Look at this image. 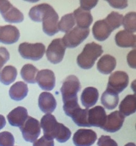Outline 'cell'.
Segmentation results:
<instances>
[{
    "instance_id": "1",
    "label": "cell",
    "mask_w": 136,
    "mask_h": 146,
    "mask_svg": "<svg viewBox=\"0 0 136 146\" xmlns=\"http://www.w3.org/2000/svg\"><path fill=\"white\" fill-rule=\"evenodd\" d=\"M40 127L43 128V135L48 138L54 139L61 143H65L71 136V131L63 123H58L56 117L51 113L45 115L40 121Z\"/></svg>"
},
{
    "instance_id": "2",
    "label": "cell",
    "mask_w": 136,
    "mask_h": 146,
    "mask_svg": "<svg viewBox=\"0 0 136 146\" xmlns=\"http://www.w3.org/2000/svg\"><path fill=\"white\" fill-rule=\"evenodd\" d=\"M102 46L92 42L87 44L77 57V64L81 68L89 70L94 66L97 59L103 54Z\"/></svg>"
},
{
    "instance_id": "3",
    "label": "cell",
    "mask_w": 136,
    "mask_h": 146,
    "mask_svg": "<svg viewBox=\"0 0 136 146\" xmlns=\"http://www.w3.org/2000/svg\"><path fill=\"white\" fill-rule=\"evenodd\" d=\"M63 109L66 115L71 117L78 126L90 127L88 123V108H81L78 102H76L63 105Z\"/></svg>"
},
{
    "instance_id": "4",
    "label": "cell",
    "mask_w": 136,
    "mask_h": 146,
    "mask_svg": "<svg viewBox=\"0 0 136 146\" xmlns=\"http://www.w3.org/2000/svg\"><path fill=\"white\" fill-rule=\"evenodd\" d=\"M81 89L80 80L77 77L74 75L67 77L60 89L63 103L78 98L77 94Z\"/></svg>"
},
{
    "instance_id": "5",
    "label": "cell",
    "mask_w": 136,
    "mask_h": 146,
    "mask_svg": "<svg viewBox=\"0 0 136 146\" xmlns=\"http://www.w3.org/2000/svg\"><path fill=\"white\" fill-rule=\"evenodd\" d=\"M46 47L40 43L32 44L24 42L18 47V52L21 56L25 59L37 61L43 57Z\"/></svg>"
},
{
    "instance_id": "6",
    "label": "cell",
    "mask_w": 136,
    "mask_h": 146,
    "mask_svg": "<svg viewBox=\"0 0 136 146\" xmlns=\"http://www.w3.org/2000/svg\"><path fill=\"white\" fill-rule=\"evenodd\" d=\"M90 29L74 27L64 35L62 39L64 45L68 48H72L79 46L87 38L90 34Z\"/></svg>"
},
{
    "instance_id": "7",
    "label": "cell",
    "mask_w": 136,
    "mask_h": 146,
    "mask_svg": "<svg viewBox=\"0 0 136 146\" xmlns=\"http://www.w3.org/2000/svg\"><path fill=\"white\" fill-rule=\"evenodd\" d=\"M25 140L34 143L40 136L41 133L40 123L38 120L28 116L23 125L20 127Z\"/></svg>"
},
{
    "instance_id": "8",
    "label": "cell",
    "mask_w": 136,
    "mask_h": 146,
    "mask_svg": "<svg viewBox=\"0 0 136 146\" xmlns=\"http://www.w3.org/2000/svg\"><path fill=\"white\" fill-rule=\"evenodd\" d=\"M59 16L51 5L48 8L42 18L43 30L49 36H53L59 32Z\"/></svg>"
},
{
    "instance_id": "9",
    "label": "cell",
    "mask_w": 136,
    "mask_h": 146,
    "mask_svg": "<svg viewBox=\"0 0 136 146\" xmlns=\"http://www.w3.org/2000/svg\"><path fill=\"white\" fill-rule=\"evenodd\" d=\"M0 13L4 20L11 23H18L23 21V14L9 1H0Z\"/></svg>"
},
{
    "instance_id": "10",
    "label": "cell",
    "mask_w": 136,
    "mask_h": 146,
    "mask_svg": "<svg viewBox=\"0 0 136 146\" xmlns=\"http://www.w3.org/2000/svg\"><path fill=\"white\" fill-rule=\"evenodd\" d=\"M66 47L61 38L53 40L46 50V56L50 63L53 64L60 63L65 54Z\"/></svg>"
},
{
    "instance_id": "11",
    "label": "cell",
    "mask_w": 136,
    "mask_h": 146,
    "mask_svg": "<svg viewBox=\"0 0 136 146\" xmlns=\"http://www.w3.org/2000/svg\"><path fill=\"white\" fill-rule=\"evenodd\" d=\"M129 81V76L126 72L116 71L110 75L107 88L120 94L128 86Z\"/></svg>"
},
{
    "instance_id": "12",
    "label": "cell",
    "mask_w": 136,
    "mask_h": 146,
    "mask_svg": "<svg viewBox=\"0 0 136 146\" xmlns=\"http://www.w3.org/2000/svg\"><path fill=\"white\" fill-rule=\"evenodd\" d=\"M96 133L92 129H80L73 135V142L76 146H91L96 141Z\"/></svg>"
},
{
    "instance_id": "13",
    "label": "cell",
    "mask_w": 136,
    "mask_h": 146,
    "mask_svg": "<svg viewBox=\"0 0 136 146\" xmlns=\"http://www.w3.org/2000/svg\"><path fill=\"white\" fill-rule=\"evenodd\" d=\"M125 118L119 111H114L107 116L105 122L101 128L107 132L115 133L122 127Z\"/></svg>"
},
{
    "instance_id": "14",
    "label": "cell",
    "mask_w": 136,
    "mask_h": 146,
    "mask_svg": "<svg viewBox=\"0 0 136 146\" xmlns=\"http://www.w3.org/2000/svg\"><path fill=\"white\" fill-rule=\"evenodd\" d=\"M36 81L42 90L50 91L55 87L56 77L51 70H41L37 74Z\"/></svg>"
},
{
    "instance_id": "15",
    "label": "cell",
    "mask_w": 136,
    "mask_h": 146,
    "mask_svg": "<svg viewBox=\"0 0 136 146\" xmlns=\"http://www.w3.org/2000/svg\"><path fill=\"white\" fill-rule=\"evenodd\" d=\"M20 37V33L16 27L11 25L0 26V42L12 44L17 42Z\"/></svg>"
},
{
    "instance_id": "16",
    "label": "cell",
    "mask_w": 136,
    "mask_h": 146,
    "mask_svg": "<svg viewBox=\"0 0 136 146\" xmlns=\"http://www.w3.org/2000/svg\"><path fill=\"white\" fill-rule=\"evenodd\" d=\"M106 113L103 107L96 106L89 110L88 123L90 127L101 128L106 120Z\"/></svg>"
},
{
    "instance_id": "17",
    "label": "cell",
    "mask_w": 136,
    "mask_h": 146,
    "mask_svg": "<svg viewBox=\"0 0 136 146\" xmlns=\"http://www.w3.org/2000/svg\"><path fill=\"white\" fill-rule=\"evenodd\" d=\"M28 112L26 108L22 106H18L12 110L9 113L7 118L11 126L20 127L28 118Z\"/></svg>"
},
{
    "instance_id": "18",
    "label": "cell",
    "mask_w": 136,
    "mask_h": 146,
    "mask_svg": "<svg viewBox=\"0 0 136 146\" xmlns=\"http://www.w3.org/2000/svg\"><path fill=\"white\" fill-rule=\"evenodd\" d=\"M38 106L43 113H50L56 108V100L51 93L43 92L39 96Z\"/></svg>"
},
{
    "instance_id": "19",
    "label": "cell",
    "mask_w": 136,
    "mask_h": 146,
    "mask_svg": "<svg viewBox=\"0 0 136 146\" xmlns=\"http://www.w3.org/2000/svg\"><path fill=\"white\" fill-rule=\"evenodd\" d=\"M112 32L104 20L96 21L92 28L93 36L100 42H103L107 39Z\"/></svg>"
},
{
    "instance_id": "20",
    "label": "cell",
    "mask_w": 136,
    "mask_h": 146,
    "mask_svg": "<svg viewBox=\"0 0 136 146\" xmlns=\"http://www.w3.org/2000/svg\"><path fill=\"white\" fill-rule=\"evenodd\" d=\"M136 35L122 30L116 34L115 40L118 46L123 48L136 47Z\"/></svg>"
},
{
    "instance_id": "21",
    "label": "cell",
    "mask_w": 136,
    "mask_h": 146,
    "mask_svg": "<svg viewBox=\"0 0 136 146\" xmlns=\"http://www.w3.org/2000/svg\"><path fill=\"white\" fill-rule=\"evenodd\" d=\"M99 97V93L96 88L89 87L83 90L81 95V100L83 106L89 108L96 104Z\"/></svg>"
},
{
    "instance_id": "22",
    "label": "cell",
    "mask_w": 136,
    "mask_h": 146,
    "mask_svg": "<svg viewBox=\"0 0 136 146\" xmlns=\"http://www.w3.org/2000/svg\"><path fill=\"white\" fill-rule=\"evenodd\" d=\"M77 27L81 29H89L93 22V17L90 11L79 7L73 12Z\"/></svg>"
},
{
    "instance_id": "23",
    "label": "cell",
    "mask_w": 136,
    "mask_h": 146,
    "mask_svg": "<svg viewBox=\"0 0 136 146\" xmlns=\"http://www.w3.org/2000/svg\"><path fill=\"white\" fill-rule=\"evenodd\" d=\"M116 60L110 55H105L102 57L97 64V68L100 73L108 75L112 72L116 66Z\"/></svg>"
},
{
    "instance_id": "24",
    "label": "cell",
    "mask_w": 136,
    "mask_h": 146,
    "mask_svg": "<svg viewBox=\"0 0 136 146\" xmlns=\"http://www.w3.org/2000/svg\"><path fill=\"white\" fill-rule=\"evenodd\" d=\"M120 112L124 116H128L136 112V94L127 95L119 106Z\"/></svg>"
},
{
    "instance_id": "25",
    "label": "cell",
    "mask_w": 136,
    "mask_h": 146,
    "mask_svg": "<svg viewBox=\"0 0 136 146\" xmlns=\"http://www.w3.org/2000/svg\"><path fill=\"white\" fill-rule=\"evenodd\" d=\"M28 88L26 83L23 82H17L11 87L9 95L11 98L15 101H20L27 96Z\"/></svg>"
},
{
    "instance_id": "26",
    "label": "cell",
    "mask_w": 136,
    "mask_h": 146,
    "mask_svg": "<svg viewBox=\"0 0 136 146\" xmlns=\"http://www.w3.org/2000/svg\"><path fill=\"white\" fill-rule=\"evenodd\" d=\"M118 94L107 88L101 96V103L106 109L112 110L116 108L119 103Z\"/></svg>"
},
{
    "instance_id": "27",
    "label": "cell",
    "mask_w": 136,
    "mask_h": 146,
    "mask_svg": "<svg viewBox=\"0 0 136 146\" xmlns=\"http://www.w3.org/2000/svg\"><path fill=\"white\" fill-rule=\"evenodd\" d=\"M17 75V71L15 67L7 66L0 71V82L4 85H9L15 80Z\"/></svg>"
},
{
    "instance_id": "28",
    "label": "cell",
    "mask_w": 136,
    "mask_h": 146,
    "mask_svg": "<svg viewBox=\"0 0 136 146\" xmlns=\"http://www.w3.org/2000/svg\"><path fill=\"white\" fill-rule=\"evenodd\" d=\"M39 70L32 64H28L24 66L20 70V75L26 82L30 84L36 83V77Z\"/></svg>"
},
{
    "instance_id": "29",
    "label": "cell",
    "mask_w": 136,
    "mask_h": 146,
    "mask_svg": "<svg viewBox=\"0 0 136 146\" xmlns=\"http://www.w3.org/2000/svg\"><path fill=\"white\" fill-rule=\"evenodd\" d=\"M49 6L50 5L48 4L43 3L37 5L31 8L28 14L30 19L37 22H42L43 14Z\"/></svg>"
},
{
    "instance_id": "30",
    "label": "cell",
    "mask_w": 136,
    "mask_h": 146,
    "mask_svg": "<svg viewBox=\"0 0 136 146\" xmlns=\"http://www.w3.org/2000/svg\"><path fill=\"white\" fill-rule=\"evenodd\" d=\"M75 24L76 20L73 14H68L61 17L59 23H58V29L62 32L67 33L72 29Z\"/></svg>"
},
{
    "instance_id": "31",
    "label": "cell",
    "mask_w": 136,
    "mask_h": 146,
    "mask_svg": "<svg viewBox=\"0 0 136 146\" xmlns=\"http://www.w3.org/2000/svg\"><path fill=\"white\" fill-rule=\"evenodd\" d=\"M123 18V15L114 11L108 15L104 20L110 27V29L113 31L119 28L122 25Z\"/></svg>"
},
{
    "instance_id": "32",
    "label": "cell",
    "mask_w": 136,
    "mask_h": 146,
    "mask_svg": "<svg viewBox=\"0 0 136 146\" xmlns=\"http://www.w3.org/2000/svg\"><path fill=\"white\" fill-rule=\"evenodd\" d=\"M136 14L134 12L127 14L123 18V25L125 31L135 33L136 31Z\"/></svg>"
},
{
    "instance_id": "33",
    "label": "cell",
    "mask_w": 136,
    "mask_h": 146,
    "mask_svg": "<svg viewBox=\"0 0 136 146\" xmlns=\"http://www.w3.org/2000/svg\"><path fill=\"white\" fill-rule=\"evenodd\" d=\"M15 139L13 135L9 131L0 133V146H14Z\"/></svg>"
},
{
    "instance_id": "34",
    "label": "cell",
    "mask_w": 136,
    "mask_h": 146,
    "mask_svg": "<svg viewBox=\"0 0 136 146\" xmlns=\"http://www.w3.org/2000/svg\"><path fill=\"white\" fill-rule=\"evenodd\" d=\"M98 146H118L116 141L113 139L110 136H102L98 140Z\"/></svg>"
},
{
    "instance_id": "35",
    "label": "cell",
    "mask_w": 136,
    "mask_h": 146,
    "mask_svg": "<svg viewBox=\"0 0 136 146\" xmlns=\"http://www.w3.org/2000/svg\"><path fill=\"white\" fill-rule=\"evenodd\" d=\"M33 146H55L54 140L43 135L40 139L34 141Z\"/></svg>"
},
{
    "instance_id": "36",
    "label": "cell",
    "mask_w": 136,
    "mask_h": 146,
    "mask_svg": "<svg viewBox=\"0 0 136 146\" xmlns=\"http://www.w3.org/2000/svg\"><path fill=\"white\" fill-rule=\"evenodd\" d=\"M10 53L6 48L0 47V70L10 59Z\"/></svg>"
},
{
    "instance_id": "37",
    "label": "cell",
    "mask_w": 136,
    "mask_h": 146,
    "mask_svg": "<svg viewBox=\"0 0 136 146\" xmlns=\"http://www.w3.org/2000/svg\"><path fill=\"white\" fill-rule=\"evenodd\" d=\"M107 2L114 9H124L128 7L127 1H107Z\"/></svg>"
},
{
    "instance_id": "38",
    "label": "cell",
    "mask_w": 136,
    "mask_h": 146,
    "mask_svg": "<svg viewBox=\"0 0 136 146\" xmlns=\"http://www.w3.org/2000/svg\"><path fill=\"white\" fill-rule=\"evenodd\" d=\"M98 2V1H80V7L83 10L90 11L96 6Z\"/></svg>"
},
{
    "instance_id": "39",
    "label": "cell",
    "mask_w": 136,
    "mask_h": 146,
    "mask_svg": "<svg viewBox=\"0 0 136 146\" xmlns=\"http://www.w3.org/2000/svg\"><path fill=\"white\" fill-rule=\"evenodd\" d=\"M136 50H132L128 54L127 57V63L131 68H136Z\"/></svg>"
},
{
    "instance_id": "40",
    "label": "cell",
    "mask_w": 136,
    "mask_h": 146,
    "mask_svg": "<svg viewBox=\"0 0 136 146\" xmlns=\"http://www.w3.org/2000/svg\"><path fill=\"white\" fill-rule=\"evenodd\" d=\"M6 125V120L5 117L2 115H0V130L3 129L4 127Z\"/></svg>"
},
{
    "instance_id": "41",
    "label": "cell",
    "mask_w": 136,
    "mask_h": 146,
    "mask_svg": "<svg viewBox=\"0 0 136 146\" xmlns=\"http://www.w3.org/2000/svg\"><path fill=\"white\" fill-rule=\"evenodd\" d=\"M124 146H136V144L134 143H127Z\"/></svg>"
}]
</instances>
